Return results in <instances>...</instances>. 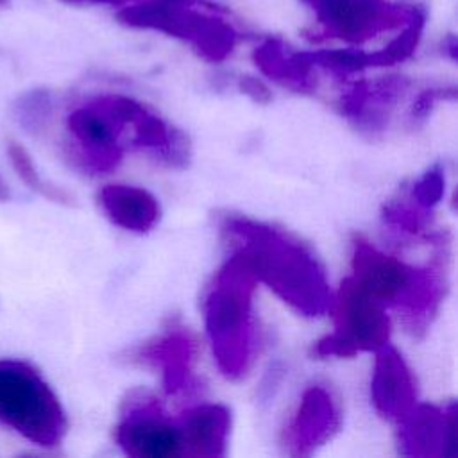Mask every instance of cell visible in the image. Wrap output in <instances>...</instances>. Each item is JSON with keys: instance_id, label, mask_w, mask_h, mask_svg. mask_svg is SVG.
Returning a JSON list of instances; mask_svg holds the SVG:
<instances>
[{"instance_id": "obj_15", "label": "cell", "mask_w": 458, "mask_h": 458, "mask_svg": "<svg viewBox=\"0 0 458 458\" xmlns=\"http://www.w3.org/2000/svg\"><path fill=\"white\" fill-rule=\"evenodd\" d=\"M329 9L335 23H338L345 32H358L369 18L363 4L354 0H333Z\"/></svg>"}, {"instance_id": "obj_13", "label": "cell", "mask_w": 458, "mask_h": 458, "mask_svg": "<svg viewBox=\"0 0 458 458\" xmlns=\"http://www.w3.org/2000/svg\"><path fill=\"white\" fill-rule=\"evenodd\" d=\"M98 200L113 224L132 233L150 231L161 216L157 199L138 186L107 184L100 190Z\"/></svg>"}, {"instance_id": "obj_4", "label": "cell", "mask_w": 458, "mask_h": 458, "mask_svg": "<svg viewBox=\"0 0 458 458\" xmlns=\"http://www.w3.org/2000/svg\"><path fill=\"white\" fill-rule=\"evenodd\" d=\"M0 420L45 447L57 445L66 433L64 411L52 388L18 361H0Z\"/></svg>"}, {"instance_id": "obj_12", "label": "cell", "mask_w": 458, "mask_h": 458, "mask_svg": "<svg viewBox=\"0 0 458 458\" xmlns=\"http://www.w3.org/2000/svg\"><path fill=\"white\" fill-rule=\"evenodd\" d=\"M182 454L224 456L231 429V413L222 404L190 408L179 419Z\"/></svg>"}, {"instance_id": "obj_14", "label": "cell", "mask_w": 458, "mask_h": 458, "mask_svg": "<svg viewBox=\"0 0 458 458\" xmlns=\"http://www.w3.org/2000/svg\"><path fill=\"white\" fill-rule=\"evenodd\" d=\"M445 190V177L440 166H431L426 170L411 186L410 200H413V206L422 211H431L440 199L444 197Z\"/></svg>"}, {"instance_id": "obj_5", "label": "cell", "mask_w": 458, "mask_h": 458, "mask_svg": "<svg viewBox=\"0 0 458 458\" xmlns=\"http://www.w3.org/2000/svg\"><path fill=\"white\" fill-rule=\"evenodd\" d=\"M329 313L335 320V331L315 344L313 352L317 356L347 358L363 351H377L388 344L390 318L385 306L352 276L340 283Z\"/></svg>"}, {"instance_id": "obj_7", "label": "cell", "mask_w": 458, "mask_h": 458, "mask_svg": "<svg viewBox=\"0 0 458 458\" xmlns=\"http://www.w3.org/2000/svg\"><path fill=\"white\" fill-rule=\"evenodd\" d=\"M340 426V408L322 385L304 390L301 403L284 429V447L292 456H308L327 442Z\"/></svg>"}, {"instance_id": "obj_9", "label": "cell", "mask_w": 458, "mask_h": 458, "mask_svg": "<svg viewBox=\"0 0 458 458\" xmlns=\"http://www.w3.org/2000/svg\"><path fill=\"white\" fill-rule=\"evenodd\" d=\"M68 131L81 145L91 168L109 172L120 163L123 147L118 127L102 100L75 109L68 116Z\"/></svg>"}, {"instance_id": "obj_11", "label": "cell", "mask_w": 458, "mask_h": 458, "mask_svg": "<svg viewBox=\"0 0 458 458\" xmlns=\"http://www.w3.org/2000/svg\"><path fill=\"white\" fill-rule=\"evenodd\" d=\"M195 356L197 342L184 331V327H172L163 336L136 351V360L156 369L159 367L168 392H177L188 386Z\"/></svg>"}, {"instance_id": "obj_8", "label": "cell", "mask_w": 458, "mask_h": 458, "mask_svg": "<svg viewBox=\"0 0 458 458\" xmlns=\"http://www.w3.org/2000/svg\"><path fill=\"white\" fill-rule=\"evenodd\" d=\"M376 352L370 399L381 417L399 422L417 404L415 381L403 354L395 347L386 344Z\"/></svg>"}, {"instance_id": "obj_3", "label": "cell", "mask_w": 458, "mask_h": 458, "mask_svg": "<svg viewBox=\"0 0 458 458\" xmlns=\"http://www.w3.org/2000/svg\"><path fill=\"white\" fill-rule=\"evenodd\" d=\"M352 277L385 308L401 310L411 326H426L444 295L437 270L411 267L376 249L361 236L352 240Z\"/></svg>"}, {"instance_id": "obj_10", "label": "cell", "mask_w": 458, "mask_h": 458, "mask_svg": "<svg viewBox=\"0 0 458 458\" xmlns=\"http://www.w3.org/2000/svg\"><path fill=\"white\" fill-rule=\"evenodd\" d=\"M454 404L437 408L415 404L413 410L399 420V447L406 456H445L451 453Z\"/></svg>"}, {"instance_id": "obj_2", "label": "cell", "mask_w": 458, "mask_h": 458, "mask_svg": "<svg viewBox=\"0 0 458 458\" xmlns=\"http://www.w3.org/2000/svg\"><path fill=\"white\" fill-rule=\"evenodd\" d=\"M256 283L247 263L233 252L216 272L204 299L206 333L215 360L227 377L243 376L254 361L252 293Z\"/></svg>"}, {"instance_id": "obj_6", "label": "cell", "mask_w": 458, "mask_h": 458, "mask_svg": "<svg viewBox=\"0 0 458 458\" xmlns=\"http://www.w3.org/2000/svg\"><path fill=\"white\" fill-rule=\"evenodd\" d=\"M116 428V444L134 458H172L182 454L179 426L165 419L152 399H136Z\"/></svg>"}, {"instance_id": "obj_1", "label": "cell", "mask_w": 458, "mask_h": 458, "mask_svg": "<svg viewBox=\"0 0 458 458\" xmlns=\"http://www.w3.org/2000/svg\"><path fill=\"white\" fill-rule=\"evenodd\" d=\"M220 231L254 277L304 317L329 311L333 293L317 256L288 233L243 215H224Z\"/></svg>"}]
</instances>
